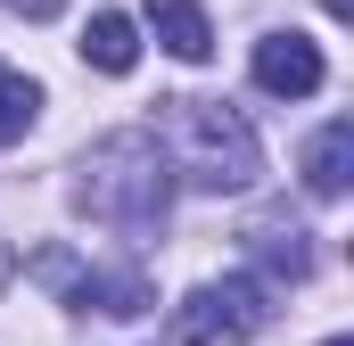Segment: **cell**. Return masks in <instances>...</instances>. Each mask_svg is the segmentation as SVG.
Returning <instances> with one entry per match:
<instances>
[{
    "label": "cell",
    "mask_w": 354,
    "mask_h": 346,
    "mask_svg": "<svg viewBox=\"0 0 354 346\" xmlns=\"http://www.w3.org/2000/svg\"><path fill=\"white\" fill-rule=\"evenodd\" d=\"M157 149H165V165L174 181L189 190H248L256 173H264V140H256V124L231 107V99H198V91H181V99H157Z\"/></svg>",
    "instance_id": "cell-1"
},
{
    "label": "cell",
    "mask_w": 354,
    "mask_h": 346,
    "mask_svg": "<svg viewBox=\"0 0 354 346\" xmlns=\"http://www.w3.org/2000/svg\"><path fill=\"white\" fill-rule=\"evenodd\" d=\"M75 206L107 231H157L174 206V165L157 149V132H107L75 165Z\"/></svg>",
    "instance_id": "cell-2"
},
{
    "label": "cell",
    "mask_w": 354,
    "mask_h": 346,
    "mask_svg": "<svg viewBox=\"0 0 354 346\" xmlns=\"http://www.w3.org/2000/svg\"><path fill=\"white\" fill-rule=\"evenodd\" d=\"M272 322V289L256 272H231V280H206L174 305V338L181 346H239Z\"/></svg>",
    "instance_id": "cell-3"
},
{
    "label": "cell",
    "mask_w": 354,
    "mask_h": 346,
    "mask_svg": "<svg viewBox=\"0 0 354 346\" xmlns=\"http://www.w3.org/2000/svg\"><path fill=\"white\" fill-rule=\"evenodd\" d=\"M322 83H330L322 42H305V33H264L256 42V91H272V99H313Z\"/></svg>",
    "instance_id": "cell-4"
},
{
    "label": "cell",
    "mask_w": 354,
    "mask_h": 346,
    "mask_svg": "<svg viewBox=\"0 0 354 346\" xmlns=\"http://www.w3.org/2000/svg\"><path fill=\"white\" fill-rule=\"evenodd\" d=\"M248 256L264 264L272 280H305V272H313V231L288 223V215H264V223L248 231Z\"/></svg>",
    "instance_id": "cell-5"
},
{
    "label": "cell",
    "mask_w": 354,
    "mask_h": 346,
    "mask_svg": "<svg viewBox=\"0 0 354 346\" xmlns=\"http://www.w3.org/2000/svg\"><path fill=\"white\" fill-rule=\"evenodd\" d=\"M149 25H157V50H174L181 66H206L214 58V25L198 0H149Z\"/></svg>",
    "instance_id": "cell-6"
},
{
    "label": "cell",
    "mask_w": 354,
    "mask_h": 346,
    "mask_svg": "<svg viewBox=\"0 0 354 346\" xmlns=\"http://www.w3.org/2000/svg\"><path fill=\"white\" fill-rule=\"evenodd\" d=\"M83 58L99 75H132V66H140V25H132L124 8H99L83 25Z\"/></svg>",
    "instance_id": "cell-7"
},
{
    "label": "cell",
    "mask_w": 354,
    "mask_h": 346,
    "mask_svg": "<svg viewBox=\"0 0 354 346\" xmlns=\"http://www.w3.org/2000/svg\"><path fill=\"white\" fill-rule=\"evenodd\" d=\"M346 165H354V124H322L313 132V149H305V190L313 198H346Z\"/></svg>",
    "instance_id": "cell-8"
},
{
    "label": "cell",
    "mask_w": 354,
    "mask_h": 346,
    "mask_svg": "<svg viewBox=\"0 0 354 346\" xmlns=\"http://www.w3.org/2000/svg\"><path fill=\"white\" fill-rule=\"evenodd\" d=\"M33 116H41V83H33V75H17V66L0 58V149H8V140H25V132H33Z\"/></svg>",
    "instance_id": "cell-9"
},
{
    "label": "cell",
    "mask_w": 354,
    "mask_h": 346,
    "mask_svg": "<svg viewBox=\"0 0 354 346\" xmlns=\"http://www.w3.org/2000/svg\"><path fill=\"white\" fill-rule=\"evenodd\" d=\"M8 8H17V17H33V25H41V17H58V8H66V0H8Z\"/></svg>",
    "instance_id": "cell-10"
},
{
    "label": "cell",
    "mask_w": 354,
    "mask_h": 346,
    "mask_svg": "<svg viewBox=\"0 0 354 346\" xmlns=\"http://www.w3.org/2000/svg\"><path fill=\"white\" fill-rule=\"evenodd\" d=\"M322 8H330V17H346V0H322Z\"/></svg>",
    "instance_id": "cell-11"
},
{
    "label": "cell",
    "mask_w": 354,
    "mask_h": 346,
    "mask_svg": "<svg viewBox=\"0 0 354 346\" xmlns=\"http://www.w3.org/2000/svg\"><path fill=\"white\" fill-rule=\"evenodd\" d=\"M330 346H346V338H330Z\"/></svg>",
    "instance_id": "cell-12"
}]
</instances>
